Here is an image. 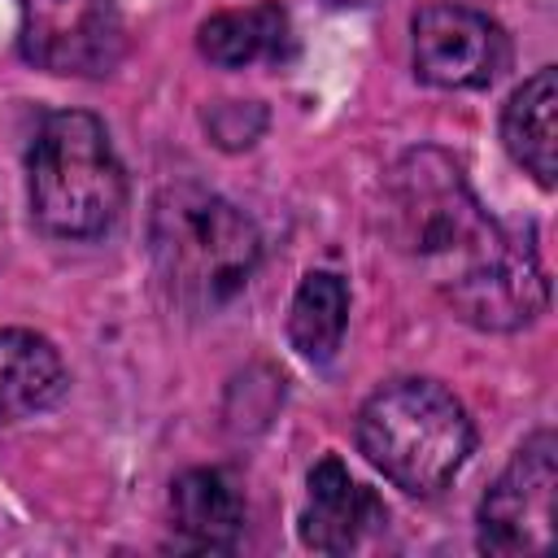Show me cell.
<instances>
[{"label":"cell","mask_w":558,"mask_h":558,"mask_svg":"<svg viewBox=\"0 0 558 558\" xmlns=\"http://www.w3.org/2000/svg\"><path fill=\"white\" fill-rule=\"evenodd\" d=\"M388 235L480 331H519L549 305L532 227L497 222L445 148H410L384 179Z\"/></svg>","instance_id":"obj_1"},{"label":"cell","mask_w":558,"mask_h":558,"mask_svg":"<svg viewBox=\"0 0 558 558\" xmlns=\"http://www.w3.org/2000/svg\"><path fill=\"white\" fill-rule=\"evenodd\" d=\"M157 279L183 310H218L240 296L262 262V235L244 209L196 183L157 192L148 214Z\"/></svg>","instance_id":"obj_2"},{"label":"cell","mask_w":558,"mask_h":558,"mask_svg":"<svg viewBox=\"0 0 558 558\" xmlns=\"http://www.w3.org/2000/svg\"><path fill=\"white\" fill-rule=\"evenodd\" d=\"M475 427L436 379H392L357 410L362 458L410 497L440 493L466 462Z\"/></svg>","instance_id":"obj_3"},{"label":"cell","mask_w":558,"mask_h":558,"mask_svg":"<svg viewBox=\"0 0 558 558\" xmlns=\"http://www.w3.org/2000/svg\"><path fill=\"white\" fill-rule=\"evenodd\" d=\"M31 214L48 235L96 240L126 209V174L100 118L57 109L31 144Z\"/></svg>","instance_id":"obj_4"},{"label":"cell","mask_w":558,"mask_h":558,"mask_svg":"<svg viewBox=\"0 0 558 558\" xmlns=\"http://www.w3.org/2000/svg\"><path fill=\"white\" fill-rule=\"evenodd\" d=\"M554 493H558V436L532 432L493 488L480 501V549L497 558L545 554L554 545Z\"/></svg>","instance_id":"obj_5"},{"label":"cell","mask_w":558,"mask_h":558,"mask_svg":"<svg viewBox=\"0 0 558 558\" xmlns=\"http://www.w3.org/2000/svg\"><path fill=\"white\" fill-rule=\"evenodd\" d=\"M22 57L48 74H109L122 57L118 0H17Z\"/></svg>","instance_id":"obj_6"},{"label":"cell","mask_w":558,"mask_h":558,"mask_svg":"<svg viewBox=\"0 0 558 558\" xmlns=\"http://www.w3.org/2000/svg\"><path fill=\"white\" fill-rule=\"evenodd\" d=\"M414 74L432 87H488L510 57L501 26L466 4H423L414 13Z\"/></svg>","instance_id":"obj_7"},{"label":"cell","mask_w":558,"mask_h":558,"mask_svg":"<svg viewBox=\"0 0 558 558\" xmlns=\"http://www.w3.org/2000/svg\"><path fill=\"white\" fill-rule=\"evenodd\" d=\"M388 519L384 501L349 475L340 458H323L310 471V493L301 510V541L318 554H349Z\"/></svg>","instance_id":"obj_8"},{"label":"cell","mask_w":558,"mask_h":558,"mask_svg":"<svg viewBox=\"0 0 558 558\" xmlns=\"http://www.w3.org/2000/svg\"><path fill=\"white\" fill-rule=\"evenodd\" d=\"M65 384V362L48 336L26 327L0 331V423H17L57 405Z\"/></svg>","instance_id":"obj_9"},{"label":"cell","mask_w":558,"mask_h":558,"mask_svg":"<svg viewBox=\"0 0 558 558\" xmlns=\"http://www.w3.org/2000/svg\"><path fill=\"white\" fill-rule=\"evenodd\" d=\"M501 144L506 153L541 183L554 187L558 179V74L554 65H541L501 109Z\"/></svg>","instance_id":"obj_10"},{"label":"cell","mask_w":558,"mask_h":558,"mask_svg":"<svg viewBox=\"0 0 558 558\" xmlns=\"http://www.w3.org/2000/svg\"><path fill=\"white\" fill-rule=\"evenodd\" d=\"M170 514H174V532L192 549H231L244 532V501L235 484L214 466H196L174 480Z\"/></svg>","instance_id":"obj_11"},{"label":"cell","mask_w":558,"mask_h":558,"mask_svg":"<svg viewBox=\"0 0 558 558\" xmlns=\"http://www.w3.org/2000/svg\"><path fill=\"white\" fill-rule=\"evenodd\" d=\"M196 44L214 65L240 70V65H253V61H279L292 44V26H288V13L266 0V4H248V9L205 17L201 31H196Z\"/></svg>","instance_id":"obj_12"},{"label":"cell","mask_w":558,"mask_h":558,"mask_svg":"<svg viewBox=\"0 0 558 558\" xmlns=\"http://www.w3.org/2000/svg\"><path fill=\"white\" fill-rule=\"evenodd\" d=\"M349 323V288L331 270H310L288 305V340L305 362H331Z\"/></svg>","instance_id":"obj_13"},{"label":"cell","mask_w":558,"mask_h":558,"mask_svg":"<svg viewBox=\"0 0 558 558\" xmlns=\"http://www.w3.org/2000/svg\"><path fill=\"white\" fill-rule=\"evenodd\" d=\"M331 4H371V0H331Z\"/></svg>","instance_id":"obj_14"}]
</instances>
